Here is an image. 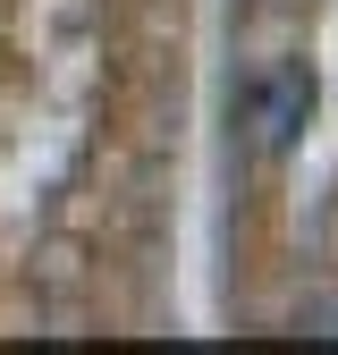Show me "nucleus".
I'll return each instance as SVG.
<instances>
[{
    "label": "nucleus",
    "mask_w": 338,
    "mask_h": 355,
    "mask_svg": "<svg viewBox=\"0 0 338 355\" xmlns=\"http://www.w3.org/2000/svg\"><path fill=\"white\" fill-rule=\"evenodd\" d=\"M237 119H245V144L263 153V161L296 153V136H305V119H313V68L305 60H271L263 76L245 85Z\"/></svg>",
    "instance_id": "1"
},
{
    "label": "nucleus",
    "mask_w": 338,
    "mask_h": 355,
    "mask_svg": "<svg viewBox=\"0 0 338 355\" xmlns=\"http://www.w3.org/2000/svg\"><path fill=\"white\" fill-rule=\"evenodd\" d=\"M305 330L313 338H338V304H305Z\"/></svg>",
    "instance_id": "2"
}]
</instances>
